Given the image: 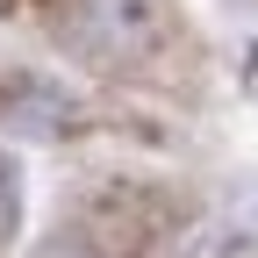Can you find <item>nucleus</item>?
Listing matches in <instances>:
<instances>
[{"label":"nucleus","instance_id":"f03ea898","mask_svg":"<svg viewBox=\"0 0 258 258\" xmlns=\"http://www.w3.org/2000/svg\"><path fill=\"white\" fill-rule=\"evenodd\" d=\"M15 222H22V172H15V158L0 151V251H8Z\"/></svg>","mask_w":258,"mask_h":258},{"label":"nucleus","instance_id":"f257e3e1","mask_svg":"<svg viewBox=\"0 0 258 258\" xmlns=\"http://www.w3.org/2000/svg\"><path fill=\"white\" fill-rule=\"evenodd\" d=\"M79 101L57 93L50 79L22 72V64H0V122H29V129H72Z\"/></svg>","mask_w":258,"mask_h":258}]
</instances>
